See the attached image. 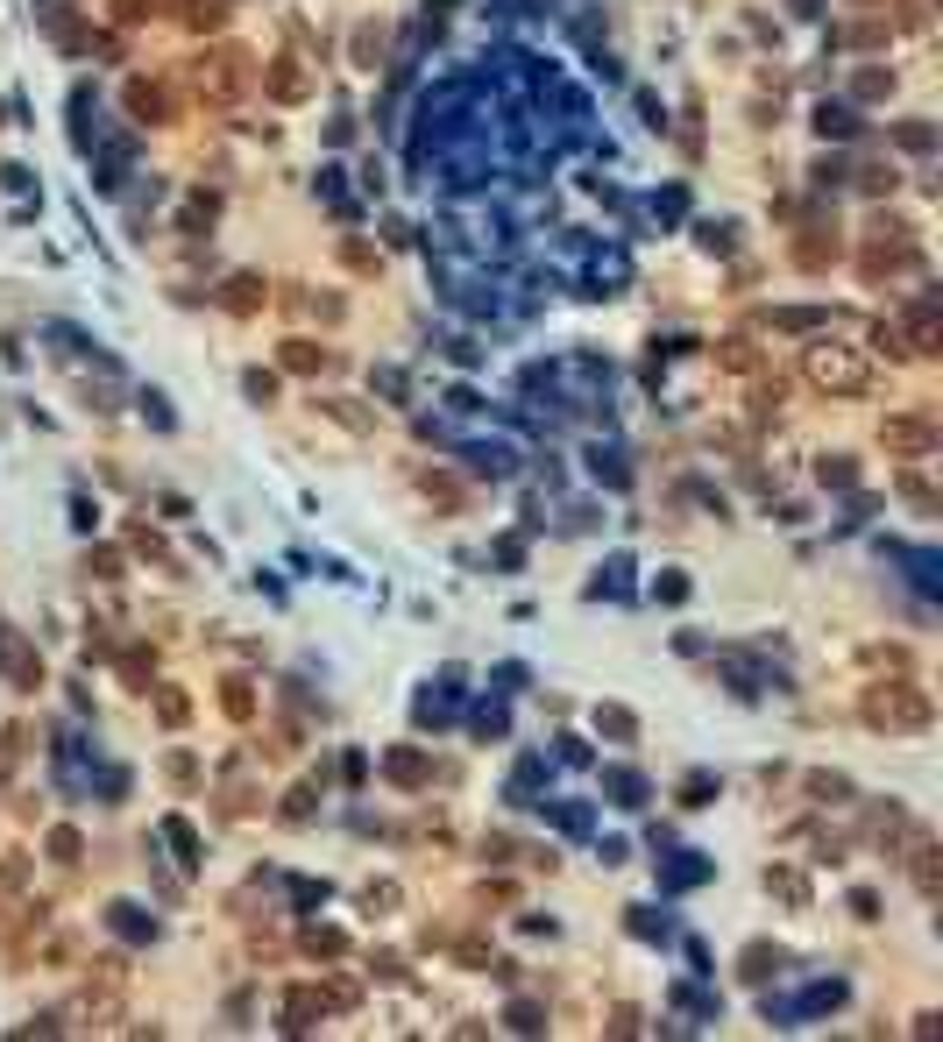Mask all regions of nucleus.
<instances>
[{
	"mask_svg": "<svg viewBox=\"0 0 943 1042\" xmlns=\"http://www.w3.org/2000/svg\"><path fill=\"white\" fill-rule=\"evenodd\" d=\"M596 731H603L610 745H632V738H639V716L624 709V702H603V709H596Z\"/></svg>",
	"mask_w": 943,
	"mask_h": 1042,
	"instance_id": "obj_19",
	"label": "nucleus"
},
{
	"mask_svg": "<svg viewBox=\"0 0 943 1042\" xmlns=\"http://www.w3.org/2000/svg\"><path fill=\"white\" fill-rule=\"evenodd\" d=\"M525 383H546L561 405H603V397H610V362L603 355H554L546 369H532Z\"/></svg>",
	"mask_w": 943,
	"mask_h": 1042,
	"instance_id": "obj_2",
	"label": "nucleus"
},
{
	"mask_svg": "<svg viewBox=\"0 0 943 1042\" xmlns=\"http://www.w3.org/2000/svg\"><path fill=\"white\" fill-rule=\"evenodd\" d=\"M461 461L476 475H511V447L504 440H461Z\"/></svg>",
	"mask_w": 943,
	"mask_h": 1042,
	"instance_id": "obj_14",
	"label": "nucleus"
},
{
	"mask_svg": "<svg viewBox=\"0 0 943 1042\" xmlns=\"http://www.w3.org/2000/svg\"><path fill=\"white\" fill-rule=\"evenodd\" d=\"M320 412H334V419H341V426H355V433L369 426V412H362V405H348V397H320Z\"/></svg>",
	"mask_w": 943,
	"mask_h": 1042,
	"instance_id": "obj_43",
	"label": "nucleus"
},
{
	"mask_svg": "<svg viewBox=\"0 0 943 1042\" xmlns=\"http://www.w3.org/2000/svg\"><path fill=\"white\" fill-rule=\"evenodd\" d=\"M142 15H156V0H114V22H142Z\"/></svg>",
	"mask_w": 943,
	"mask_h": 1042,
	"instance_id": "obj_54",
	"label": "nucleus"
},
{
	"mask_svg": "<svg viewBox=\"0 0 943 1042\" xmlns=\"http://www.w3.org/2000/svg\"><path fill=\"white\" fill-rule=\"evenodd\" d=\"M816 475H823V483H858V468H851V461H823Z\"/></svg>",
	"mask_w": 943,
	"mask_h": 1042,
	"instance_id": "obj_57",
	"label": "nucleus"
},
{
	"mask_svg": "<svg viewBox=\"0 0 943 1042\" xmlns=\"http://www.w3.org/2000/svg\"><path fill=\"white\" fill-rule=\"evenodd\" d=\"M866 724L887 731V738H922V731H929V695L908 688V681H880V688L866 695Z\"/></svg>",
	"mask_w": 943,
	"mask_h": 1042,
	"instance_id": "obj_3",
	"label": "nucleus"
},
{
	"mask_svg": "<svg viewBox=\"0 0 943 1042\" xmlns=\"http://www.w3.org/2000/svg\"><path fill=\"white\" fill-rule=\"evenodd\" d=\"M220 709L234 716V724H249V716H256V688H249V681H227V688H220Z\"/></svg>",
	"mask_w": 943,
	"mask_h": 1042,
	"instance_id": "obj_29",
	"label": "nucleus"
},
{
	"mask_svg": "<svg viewBox=\"0 0 943 1042\" xmlns=\"http://www.w3.org/2000/svg\"><path fill=\"white\" fill-rule=\"evenodd\" d=\"M738 972H745V979H752V986H766V979H773V972H780V950H773V943H752V950H745V965H738Z\"/></svg>",
	"mask_w": 943,
	"mask_h": 1042,
	"instance_id": "obj_27",
	"label": "nucleus"
},
{
	"mask_svg": "<svg viewBox=\"0 0 943 1042\" xmlns=\"http://www.w3.org/2000/svg\"><path fill=\"white\" fill-rule=\"evenodd\" d=\"M681 801H688V809H702V801H717V780H710V773H688V780H681Z\"/></svg>",
	"mask_w": 943,
	"mask_h": 1042,
	"instance_id": "obj_42",
	"label": "nucleus"
},
{
	"mask_svg": "<svg viewBox=\"0 0 943 1042\" xmlns=\"http://www.w3.org/2000/svg\"><path fill=\"white\" fill-rule=\"evenodd\" d=\"M624 929L646 936V943H667V915H653V908H632V915H624Z\"/></svg>",
	"mask_w": 943,
	"mask_h": 1042,
	"instance_id": "obj_34",
	"label": "nucleus"
},
{
	"mask_svg": "<svg viewBox=\"0 0 943 1042\" xmlns=\"http://www.w3.org/2000/svg\"><path fill=\"white\" fill-rule=\"evenodd\" d=\"M653 596H660V603H681V596H688V575H660Z\"/></svg>",
	"mask_w": 943,
	"mask_h": 1042,
	"instance_id": "obj_53",
	"label": "nucleus"
},
{
	"mask_svg": "<svg viewBox=\"0 0 943 1042\" xmlns=\"http://www.w3.org/2000/svg\"><path fill=\"white\" fill-rule=\"evenodd\" d=\"M128 114H135V121H149V128H156V121H171V93H164V86H149V78H128Z\"/></svg>",
	"mask_w": 943,
	"mask_h": 1042,
	"instance_id": "obj_12",
	"label": "nucleus"
},
{
	"mask_svg": "<svg viewBox=\"0 0 943 1042\" xmlns=\"http://www.w3.org/2000/svg\"><path fill=\"white\" fill-rule=\"evenodd\" d=\"M866 192H894V171H880V164H866V178H858Z\"/></svg>",
	"mask_w": 943,
	"mask_h": 1042,
	"instance_id": "obj_58",
	"label": "nucleus"
},
{
	"mask_svg": "<svg viewBox=\"0 0 943 1042\" xmlns=\"http://www.w3.org/2000/svg\"><path fill=\"white\" fill-rule=\"evenodd\" d=\"M880 447L901 454V461H929V454H936V419H929V412H894V419L880 426Z\"/></svg>",
	"mask_w": 943,
	"mask_h": 1042,
	"instance_id": "obj_5",
	"label": "nucleus"
},
{
	"mask_svg": "<svg viewBox=\"0 0 943 1042\" xmlns=\"http://www.w3.org/2000/svg\"><path fill=\"white\" fill-rule=\"evenodd\" d=\"M866 823H873V837L887 844V858H894V844H901V837L915 830V823H908V809H901V801H880V809H873Z\"/></svg>",
	"mask_w": 943,
	"mask_h": 1042,
	"instance_id": "obj_18",
	"label": "nucleus"
},
{
	"mask_svg": "<svg viewBox=\"0 0 943 1042\" xmlns=\"http://www.w3.org/2000/svg\"><path fill=\"white\" fill-rule=\"evenodd\" d=\"M107 929H114L121 943H149V936H156V915H142V908L114 901V908H107Z\"/></svg>",
	"mask_w": 943,
	"mask_h": 1042,
	"instance_id": "obj_15",
	"label": "nucleus"
},
{
	"mask_svg": "<svg viewBox=\"0 0 943 1042\" xmlns=\"http://www.w3.org/2000/svg\"><path fill=\"white\" fill-rule=\"evenodd\" d=\"M149 695H156V716H164L171 731H185V716H192V702H185V688H171V681H149Z\"/></svg>",
	"mask_w": 943,
	"mask_h": 1042,
	"instance_id": "obj_24",
	"label": "nucleus"
},
{
	"mask_svg": "<svg viewBox=\"0 0 943 1042\" xmlns=\"http://www.w3.org/2000/svg\"><path fill=\"white\" fill-rule=\"evenodd\" d=\"M0 674H8L15 688H36V681H43V660H36V646H29L15 624H0Z\"/></svg>",
	"mask_w": 943,
	"mask_h": 1042,
	"instance_id": "obj_6",
	"label": "nucleus"
},
{
	"mask_svg": "<svg viewBox=\"0 0 943 1042\" xmlns=\"http://www.w3.org/2000/svg\"><path fill=\"white\" fill-rule=\"evenodd\" d=\"M242 390L256 397V405H277V376H270V369H249V376H242Z\"/></svg>",
	"mask_w": 943,
	"mask_h": 1042,
	"instance_id": "obj_45",
	"label": "nucleus"
},
{
	"mask_svg": "<svg viewBox=\"0 0 943 1042\" xmlns=\"http://www.w3.org/2000/svg\"><path fill=\"white\" fill-rule=\"evenodd\" d=\"M816 135H823V142H830V135H858V114H851V107H830V100H823V107H816Z\"/></svg>",
	"mask_w": 943,
	"mask_h": 1042,
	"instance_id": "obj_30",
	"label": "nucleus"
},
{
	"mask_svg": "<svg viewBox=\"0 0 943 1042\" xmlns=\"http://www.w3.org/2000/svg\"><path fill=\"white\" fill-rule=\"evenodd\" d=\"M589 596H632V560L610 553V560H603V575L589 582Z\"/></svg>",
	"mask_w": 943,
	"mask_h": 1042,
	"instance_id": "obj_23",
	"label": "nucleus"
},
{
	"mask_svg": "<svg viewBox=\"0 0 943 1042\" xmlns=\"http://www.w3.org/2000/svg\"><path fill=\"white\" fill-rule=\"evenodd\" d=\"M802 270H823V263H837V234H802Z\"/></svg>",
	"mask_w": 943,
	"mask_h": 1042,
	"instance_id": "obj_33",
	"label": "nucleus"
},
{
	"mask_svg": "<svg viewBox=\"0 0 943 1042\" xmlns=\"http://www.w3.org/2000/svg\"><path fill=\"white\" fill-rule=\"evenodd\" d=\"M504 724H511V716H504L497 702H483V709H476V731H483V738H504Z\"/></svg>",
	"mask_w": 943,
	"mask_h": 1042,
	"instance_id": "obj_48",
	"label": "nucleus"
},
{
	"mask_svg": "<svg viewBox=\"0 0 943 1042\" xmlns=\"http://www.w3.org/2000/svg\"><path fill=\"white\" fill-rule=\"evenodd\" d=\"M546 780V759H525L518 773H511V801H532V787Z\"/></svg>",
	"mask_w": 943,
	"mask_h": 1042,
	"instance_id": "obj_37",
	"label": "nucleus"
},
{
	"mask_svg": "<svg viewBox=\"0 0 943 1042\" xmlns=\"http://www.w3.org/2000/svg\"><path fill=\"white\" fill-rule=\"evenodd\" d=\"M717 362H724V369H759V348H752V341H724Z\"/></svg>",
	"mask_w": 943,
	"mask_h": 1042,
	"instance_id": "obj_41",
	"label": "nucleus"
},
{
	"mask_svg": "<svg viewBox=\"0 0 943 1042\" xmlns=\"http://www.w3.org/2000/svg\"><path fill=\"white\" fill-rule=\"evenodd\" d=\"M603 794L617 801V809H646V780H639L632 766H610V773H603Z\"/></svg>",
	"mask_w": 943,
	"mask_h": 1042,
	"instance_id": "obj_17",
	"label": "nucleus"
},
{
	"mask_svg": "<svg viewBox=\"0 0 943 1042\" xmlns=\"http://www.w3.org/2000/svg\"><path fill=\"white\" fill-rule=\"evenodd\" d=\"M802 376H809L823 397H866V390H873V362L858 355L851 341H809Z\"/></svg>",
	"mask_w": 943,
	"mask_h": 1042,
	"instance_id": "obj_1",
	"label": "nucleus"
},
{
	"mask_svg": "<svg viewBox=\"0 0 943 1042\" xmlns=\"http://www.w3.org/2000/svg\"><path fill=\"white\" fill-rule=\"evenodd\" d=\"M894 142H901V149H915V156H929V149H936V128H929V121H901V128H894Z\"/></svg>",
	"mask_w": 943,
	"mask_h": 1042,
	"instance_id": "obj_35",
	"label": "nucleus"
},
{
	"mask_svg": "<svg viewBox=\"0 0 943 1042\" xmlns=\"http://www.w3.org/2000/svg\"><path fill=\"white\" fill-rule=\"evenodd\" d=\"M780 334H809V327H830V312L823 305H780V312H766Z\"/></svg>",
	"mask_w": 943,
	"mask_h": 1042,
	"instance_id": "obj_22",
	"label": "nucleus"
},
{
	"mask_svg": "<svg viewBox=\"0 0 943 1042\" xmlns=\"http://www.w3.org/2000/svg\"><path fill=\"white\" fill-rule=\"evenodd\" d=\"M851 915H858V922H880V894L858 887V894H851Z\"/></svg>",
	"mask_w": 943,
	"mask_h": 1042,
	"instance_id": "obj_55",
	"label": "nucleus"
},
{
	"mask_svg": "<svg viewBox=\"0 0 943 1042\" xmlns=\"http://www.w3.org/2000/svg\"><path fill=\"white\" fill-rule=\"evenodd\" d=\"M809 801H851V780L844 773H809Z\"/></svg>",
	"mask_w": 943,
	"mask_h": 1042,
	"instance_id": "obj_36",
	"label": "nucleus"
},
{
	"mask_svg": "<svg viewBox=\"0 0 943 1042\" xmlns=\"http://www.w3.org/2000/svg\"><path fill=\"white\" fill-rule=\"evenodd\" d=\"M277 816H284V823H312V816H320V787H312V780H305V787H291V801H284Z\"/></svg>",
	"mask_w": 943,
	"mask_h": 1042,
	"instance_id": "obj_28",
	"label": "nucleus"
},
{
	"mask_svg": "<svg viewBox=\"0 0 943 1042\" xmlns=\"http://www.w3.org/2000/svg\"><path fill=\"white\" fill-rule=\"evenodd\" d=\"M383 780H390V787H426V780H433V759L412 752V745H398V752H383Z\"/></svg>",
	"mask_w": 943,
	"mask_h": 1042,
	"instance_id": "obj_11",
	"label": "nucleus"
},
{
	"mask_svg": "<svg viewBox=\"0 0 943 1042\" xmlns=\"http://www.w3.org/2000/svg\"><path fill=\"white\" fill-rule=\"evenodd\" d=\"M766 894H780L788 908H809V879L795 865H766Z\"/></svg>",
	"mask_w": 943,
	"mask_h": 1042,
	"instance_id": "obj_20",
	"label": "nucleus"
},
{
	"mask_svg": "<svg viewBox=\"0 0 943 1042\" xmlns=\"http://www.w3.org/2000/svg\"><path fill=\"white\" fill-rule=\"evenodd\" d=\"M908 865H915V887H922V901H936L943 894V858H936V844L922 837V830H908V851H901Z\"/></svg>",
	"mask_w": 943,
	"mask_h": 1042,
	"instance_id": "obj_9",
	"label": "nucleus"
},
{
	"mask_svg": "<svg viewBox=\"0 0 943 1042\" xmlns=\"http://www.w3.org/2000/svg\"><path fill=\"white\" fill-rule=\"evenodd\" d=\"M284 369L291 376H320L327 369V348L320 341H284Z\"/></svg>",
	"mask_w": 943,
	"mask_h": 1042,
	"instance_id": "obj_25",
	"label": "nucleus"
},
{
	"mask_svg": "<svg viewBox=\"0 0 943 1042\" xmlns=\"http://www.w3.org/2000/svg\"><path fill=\"white\" fill-rule=\"evenodd\" d=\"M164 837H171V851H178V865L192 872V865H199V837H192V823H185V816H171V823H164Z\"/></svg>",
	"mask_w": 943,
	"mask_h": 1042,
	"instance_id": "obj_32",
	"label": "nucleus"
},
{
	"mask_svg": "<svg viewBox=\"0 0 943 1042\" xmlns=\"http://www.w3.org/2000/svg\"><path fill=\"white\" fill-rule=\"evenodd\" d=\"M213 213H220V199H213V192H192V199L178 206V220H185V234H206V227H213Z\"/></svg>",
	"mask_w": 943,
	"mask_h": 1042,
	"instance_id": "obj_26",
	"label": "nucleus"
},
{
	"mask_svg": "<svg viewBox=\"0 0 943 1042\" xmlns=\"http://www.w3.org/2000/svg\"><path fill=\"white\" fill-rule=\"evenodd\" d=\"M263 93L291 107V100H305V93H312V78H305V64H298V57H270V64H263Z\"/></svg>",
	"mask_w": 943,
	"mask_h": 1042,
	"instance_id": "obj_8",
	"label": "nucleus"
},
{
	"mask_svg": "<svg viewBox=\"0 0 943 1042\" xmlns=\"http://www.w3.org/2000/svg\"><path fill=\"white\" fill-rule=\"evenodd\" d=\"M341 256H348V270H376V249H369V242H348Z\"/></svg>",
	"mask_w": 943,
	"mask_h": 1042,
	"instance_id": "obj_56",
	"label": "nucleus"
},
{
	"mask_svg": "<svg viewBox=\"0 0 943 1042\" xmlns=\"http://www.w3.org/2000/svg\"><path fill=\"white\" fill-rule=\"evenodd\" d=\"M305 950H312V957H341L348 936H341V929H305Z\"/></svg>",
	"mask_w": 943,
	"mask_h": 1042,
	"instance_id": "obj_38",
	"label": "nucleus"
},
{
	"mask_svg": "<svg viewBox=\"0 0 943 1042\" xmlns=\"http://www.w3.org/2000/svg\"><path fill=\"white\" fill-rule=\"evenodd\" d=\"M887 93H894V71H880V64L858 71V100H887Z\"/></svg>",
	"mask_w": 943,
	"mask_h": 1042,
	"instance_id": "obj_39",
	"label": "nucleus"
},
{
	"mask_svg": "<svg viewBox=\"0 0 943 1042\" xmlns=\"http://www.w3.org/2000/svg\"><path fill=\"white\" fill-rule=\"evenodd\" d=\"M554 823H561L568 837H582V830H589V809H582V801H568V809H554Z\"/></svg>",
	"mask_w": 943,
	"mask_h": 1042,
	"instance_id": "obj_50",
	"label": "nucleus"
},
{
	"mask_svg": "<svg viewBox=\"0 0 943 1042\" xmlns=\"http://www.w3.org/2000/svg\"><path fill=\"white\" fill-rule=\"evenodd\" d=\"M121 681H128V688H142V695H149V681H156V660H149V653H142V646H128V653H121Z\"/></svg>",
	"mask_w": 943,
	"mask_h": 1042,
	"instance_id": "obj_31",
	"label": "nucleus"
},
{
	"mask_svg": "<svg viewBox=\"0 0 943 1042\" xmlns=\"http://www.w3.org/2000/svg\"><path fill=\"white\" fill-rule=\"evenodd\" d=\"M192 78H199V100H206V107H234V100L249 93V78H256V57L234 50V43H220V50H206V57L192 64Z\"/></svg>",
	"mask_w": 943,
	"mask_h": 1042,
	"instance_id": "obj_4",
	"label": "nucleus"
},
{
	"mask_svg": "<svg viewBox=\"0 0 943 1042\" xmlns=\"http://www.w3.org/2000/svg\"><path fill=\"white\" fill-rule=\"evenodd\" d=\"M263 298H270V284H263L256 270H242V277H227V284H220V305H227V312H256Z\"/></svg>",
	"mask_w": 943,
	"mask_h": 1042,
	"instance_id": "obj_13",
	"label": "nucleus"
},
{
	"mask_svg": "<svg viewBox=\"0 0 943 1042\" xmlns=\"http://www.w3.org/2000/svg\"><path fill=\"white\" fill-rule=\"evenodd\" d=\"M320 1014H327V993H320V986H291V993H284V1035L320 1028Z\"/></svg>",
	"mask_w": 943,
	"mask_h": 1042,
	"instance_id": "obj_10",
	"label": "nucleus"
},
{
	"mask_svg": "<svg viewBox=\"0 0 943 1042\" xmlns=\"http://www.w3.org/2000/svg\"><path fill=\"white\" fill-rule=\"evenodd\" d=\"M376 50H383V29H355V64H376Z\"/></svg>",
	"mask_w": 943,
	"mask_h": 1042,
	"instance_id": "obj_51",
	"label": "nucleus"
},
{
	"mask_svg": "<svg viewBox=\"0 0 943 1042\" xmlns=\"http://www.w3.org/2000/svg\"><path fill=\"white\" fill-rule=\"evenodd\" d=\"M702 879H710V858L667 851V844H660V887H667V894H688V887H702Z\"/></svg>",
	"mask_w": 943,
	"mask_h": 1042,
	"instance_id": "obj_7",
	"label": "nucleus"
},
{
	"mask_svg": "<svg viewBox=\"0 0 943 1042\" xmlns=\"http://www.w3.org/2000/svg\"><path fill=\"white\" fill-rule=\"evenodd\" d=\"M894 560H908V582L922 589V596H936L943 589V575H936V553H915V546H887Z\"/></svg>",
	"mask_w": 943,
	"mask_h": 1042,
	"instance_id": "obj_21",
	"label": "nucleus"
},
{
	"mask_svg": "<svg viewBox=\"0 0 943 1042\" xmlns=\"http://www.w3.org/2000/svg\"><path fill=\"white\" fill-rule=\"evenodd\" d=\"M511 1028H518V1035H539V1028H546V1007L518 1000V1007H511Z\"/></svg>",
	"mask_w": 943,
	"mask_h": 1042,
	"instance_id": "obj_47",
	"label": "nucleus"
},
{
	"mask_svg": "<svg viewBox=\"0 0 943 1042\" xmlns=\"http://www.w3.org/2000/svg\"><path fill=\"white\" fill-rule=\"evenodd\" d=\"M589 468L603 475V483H624V475H632V468L617 461V447H596V454H589Z\"/></svg>",
	"mask_w": 943,
	"mask_h": 1042,
	"instance_id": "obj_44",
	"label": "nucleus"
},
{
	"mask_svg": "<svg viewBox=\"0 0 943 1042\" xmlns=\"http://www.w3.org/2000/svg\"><path fill=\"white\" fill-rule=\"evenodd\" d=\"M50 858L71 865V858H78V830H50Z\"/></svg>",
	"mask_w": 943,
	"mask_h": 1042,
	"instance_id": "obj_52",
	"label": "nucleus"
},
{
	"mask_svg": "<svg viewBox=\"0 0 943 1042\" xmlns=\"http://www.w3.org/2000/svg\"><path fill=\"white\" fill-rule=\"evenodd\" d=\"M164 773H171L178 787H199V759H192V752H171V759H164Z\"/></svg>",
	"mask_w": 943,
	"mask_h": 1042,
	"instance_id": "obj_46",
	"label": "nucleus"
},
{
	"mask_svg": "<svg viewBox=\"0 0 943 1042\" xmlns=\"http://www.w3.org/2000/svg\"><path fill=\"white\" fill-rule=\"evenodd\" d=\"M674 1007H688V1014H717V1000L695 993V986H674Z\"/></svg>",
	"mask_w": 943,
	"mask_h": 1042,
	"instance_id": "obj_49",
	"label": "nucleus"
},
{
	"mask_svg": "<svg viewBox=\"0 0 943 1042\" xmlns=\"http://www.w3.org/2000/svg\"><path fill=\"white\" fill-rule=\"evenodd\" d=\"M362 901H369V915H390V908H398V879H376V887H362Z\"/></svg>",
	"mask_w": 943,
	"mask_h": 1042,
	"instance_id": "obj_40",
	"label": "nucleus"
},
{
	"mask_svg": "<svg viewBox=\"0 0 943 1042\" xmlns=\"http://www.w3.org/2000/svg\"><path fill=\"white\" fill-rule=\"evenodd\" d=\"M936 334H943V319H936V298H922V305H915V319H908V348H915V355H936V348H943Z\"/></svg>",
	"mask_w": 943,
	"mask_h": 1042,
	"instance_id": "obj_16",
	"label": "nucleus"
}]
</instances>
